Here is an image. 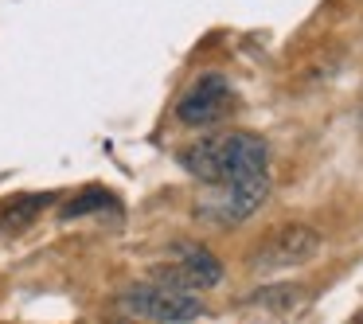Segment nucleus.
Wrapping results in <instances>:
<instances>
[{
  "mask_svg": "<svg viewBox=\"0 0 363 324\" xmlns=\"http://www.w3.org/2000/svg\"><path fill=\"white\" fill-rule=\"evenodd\" d=\"M180 164L203 184H238L269 176V152L258 133H223L180 149Z\"/></svg>",
  "mask_w": 363,
  "mask_h": 324,
  "instance_id": "obj_1",
  "label": "nucleus"
},
{
  "mask_svg": "<svg viewBox=\"0 0 363 324\" xmlns=\"http://www.w3.org/2000/svg\"><path fill=\"white\" fill-rule=\"evenodd\" d=\"M118 308L125 316H137V320H199V316H207V305L196 293L164 285L157 277H149L141 285H129L118 297Z\"/></svg>",
  "mask_w": 363,
  "mask_h": 324,
  "instance_id": "obj_2",
  "label": "nucleus"
},
{
  "mask_svg": "<svg viewBox=\"0 0 363 324\" xmlns=\"http://www.w3.org/2000/svg\"><path fill=\"white\" fill-rule=\"evenodd\" d=\"M269 196V176H254V180L238 184H207V191L196 199L191 215L207 227H235V223L250 219Z\"/></svg>",
  "mask_w": 363,
  "mask_h": 324,
  "instance_id": "obj_3",
  "label": "nucleus"
},
{
  "mask_svg": "<svg viewBox=\"0 0 363 324\" xmlns=\"http://www.w3.org/2000/svg\"><path fill=\"white\" fill-rule=\"evenodd\" d=\"M320 250V235L305 223H285V227L269 230L258 246L250 250V269L254 274H281V269L305 266Z\"/></svg>",
  "mask_w": 363,
  "mask_h": 324,
  "instance_id": "obj_4",
  "label": "nucleus"
},
{
  "mask_svg": "<svg viewBox=\"0 0 363 324\" xmlns=\"http://www.w3.org/2000/svg\"><path fill=\"white\" fill-rule=\"evenodd\" d=\"M152 277L164 285H176V289H188V293H203L211 285L223 281V262L215 258L207 246H196V242H180L172 246L168 262H160L152 269Z\"/></svg>",
  "mask_w": 363,
  "mask_h": 324,
  "instance_id": "obj_5",
  "label": "nucleus"
},
{
  "mask_svg": "<svg viewBox=\"0 0 363 324\" xmlns=\"http://www.w3.org/2000/svg\"><path fill=\"white\" fill-rule=\"evenodd\" d=\"M230 106H235V90H230V82L211 71V74H199V79L180 94V102H176V118H180L184 125L199 129V125H211V121L227 118Z\"/></svg>",
  "mask_w": 363,
  "mask_h": 324,
  "instance_id": "obj_6",
  "label": "nucleus"
},
{
  "mask_svg": "<svg viewBox=\"0 0 363 324\" xmlns=\"http://www.w3.org/2000/svg\"><path fill=\"white\" fill-rule=\"evenodd\" d=\"M301 285H266V289H254L250 305L266 308V313H285V308L301 305Z\"/></svg>",
  "mask_w": 363,
  "mask_h": 324,
  "instance_id": "obj_7",
  "label": "nucleus"
},
{
  "mask_svg": "<svg viewBox=\"0 0 363 324\" xmlns=\"http://www.w3.org/2000/svg\"><path fill=\"white\" fill-rule=\"evenodd\" d=\"M48 199H51V196H24V199H12V203L4 207V215H0V227H4V230L28 227V223L35 219V211H40Z\"/></svg>",
  "mask_w": 363,
  "mask_h": 324,
  "instance_id": "obj_8",
  "label": "nucleus"
},
{
  "mask_svg": "<svg viewBox=\"0 0 363 324\" xmlns=\"http://www.w3.org/2000/svg\"><path fill=\"white\" fill-rule=\"evenodd\" d=\"M106 207H118L110 191H102V188H86V191H79V196H74L71 203H63V219H74V215H86V211H106Z\"/></svg>",
  "mask_w": 363,
  "mask_h": 324,
  "instance_id": "obj_9",
  "label": "nucleus"
},
{
  "mask_svg": "<svg viewBox=\"0 0 363 324\" xmlns=\"http://www.w3.org/2000/svg\"><path fill=\"white\" fill-rule=\"evenodd\" d=\"M359 129H363V102H359Z\"/></svg>",
  "mask_w": 363,
  "mask_h": 324,
  "instance_id": "obj_10",
  "label": "nucleus"
}]
</instances>
